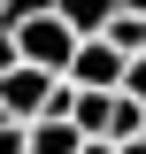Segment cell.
<instances>
[{"label": "cell", "instance_id": "8", "mask_svg": "<svg viewBox=\"0 0 146 154\" xmlns=\"http://www.w3.org/2000/svg\"><path fill=\"white\" fill-rule=\"evenodd\" d=\"M0 154H23V123H8V116H0Z\"/></svg>", "mask_w": 146, "mask_h": 154}, {"label": "cell", "instance_id": "6", "mask_svg": "<svg viewBox=\"0 0 146 154\" xmlns=\"http://www.w3.org/2000/svg\"><path fill=\"white\" fill-rule=\"evenodd\" d=\"M23 154H85V139H77V123H31Z\"/></svg>", "mask_w": 146, "mask_h": 154}, {"label": "cell", "instance_id": "9", "mask_svg": "<svg viewBox=\"0 0 146 154\" xmlns=\"http://www.w3.org/2000/svg\"><path fill=\"white\" fill-rule=\"evenodd\" d=\"M8 69H23V62H16V38L0 31V77H8Z\"/></svg>", "mask_w": 146, "mask_h": 154}, {"label": "cell", "instance_id": "4", "mask_svg": "<svg viewBox=\"0 0 146 154\" xmlns=\"http://www.w3.org/2000/svg\"><path fill=\"white\" fill-rule=\"evenodd\" d=\"M100 38H108L123 62H138V54H146V0H115V16H108Z\"/></svg>", "mask_w": 146, "mask_h": 154}, {"label": "cell", "instance_id": "2", "mask_svg": "<svg viewBox=\"0 0 146 154\" xmlns=\"http://www.w3.org/2000/svg\"><path fill=\"white\" fill-rule=\"evenodd\" d=\"M69 93H123V54H115L108 38H77V62L62 77Z\"/></svg>", "mask_w": 146, "mask_h": 154}, {"label": "cell", "instance_id": "5", "mask_svg": "<svg viewBox=\"0 0 146 154\" xmlns=\"http://www.w3.org/2000/svg\"><path fill=\"white\" fill-rule=\"evenodd\" d=\"M54 8H62V23H69L77 38H100L108 16H115V0H54Z\"/></svg>", "mask_w": 146, "mask_h": 154}, {"label": "cell", "instance_id": "3", "mask_svg": "<svg viewBox=\"0 0 146 154\" xmlns=\"http://www.w3.org/2000/svg\"><path fill=\"white\" fill-rule=\"evenodd\" d=\"M115 108H123V93H77L69 100L77 139H108V146H115Z\"/></svg>", "mask_w": 146, "mask_h": 154}, {"label": "cell", "instance_id": "7", "mask_svg": "<svg viewBox=\"0 0 146 154\" xmlns=\"http://www.w3.org/2000/svg\"><path fill=\"white\" fill-rule=\"evenodd\" d=\"M123 100H131V108H146V54L123 62Z\"/></svg>", "mask_w": 146, "mask_h": 154}, {"label": "cell", "instance_id": "1", "mask_svg": "<svg viewBox=\"0 0 146 154\" xmlns=\"http://www.w3.org/2000/svg\"><path fill=\"white\" fill-rule=\"evenodd\" d=\"M0 31L16 38V62H23V69L69 77V62H77V31L62 23L54 0H0Z\"/></svg>", "mask_w": 146, "mask_h": 154}, {"label": "cell", "instance_id": "10", "mask_svg": "<svg viewBox=\"0 0 146 154\" xmlns=\"http://www.w3.org/2000/svg\"><path fill=\"white\" fill-rule=\"evenodd\" d=\"M115 154H146V139H131V146H115Z\"/></svg>", "mask_w": 146, "mask_h": 154}]
</instances>
